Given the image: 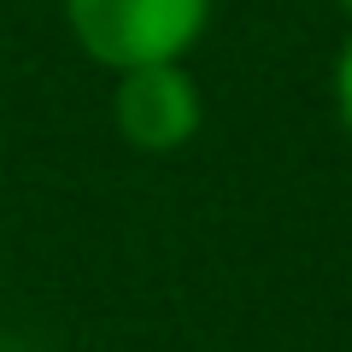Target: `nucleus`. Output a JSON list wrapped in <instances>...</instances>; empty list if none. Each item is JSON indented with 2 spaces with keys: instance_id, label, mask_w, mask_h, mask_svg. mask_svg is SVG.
Returning a JSON list of instances; mask_svg holds the SVG:
<instances>
[{
  "instance_id": "nucleus-2",
  "label": "nucleus",
  "mask_w": 352,
  "mask_h": 352,
  "mask_svg": "<svg viewBox=\"0 0 352 352\" xmlns=\"http://www.w3.org/2000/svg\"><path fill=\"white\" fill-rule=\"evenodd\" d=\"M112 124L135 153H182L206 124V94L188 59L135 65L112 82Z\"/></svg>"
},
{
  "instance_id": "nucleus-4",
  "label": "nucleus",
  "mask_w": 352,
  "mask_h": 352,
  "mask_svg": "<svg viewBox=\"0 0 352 352\" xmlns=\"http://www.w3.org/2000/svg\"><path fill=\"white\" fill-rule=\"evenodd\" d=\"M335 6H340V12H346V18H352V0H335Z\"/></svg>"
},
{
  "instance_id": "nucleus-1",
  "label": "nucleus",
  "mask_w": 352,
  "mask_h": 352,
  "mask_svg": "<svg viewBox=\"0 0 352 352\" xmlns=\"http://www.w3.org/2000/svg\"><path fill=\"white\" fill-rule=\"evenodd\" d=\"M76 47L106 71L188 59L212 30L217 0H59Z\"/></svg>"
},
{
  "instance_id": "nucleus-3",
  "label": "nucleus",
  "mask_w": 352,
  "mask_h": 352,
  "mask_svg": "<svg viewBox=\"0 0 352 352\" xmlns=\"http://www.w3.org/2000/svg\"><path fill=\"white\" fill-rule=\"evenodd\" d=\"M329 88H335V118H340V129L352 135V36L340 41V53H335V76H329Z\"/></svg>"
}]
</instances>
